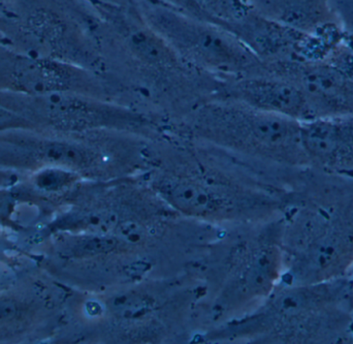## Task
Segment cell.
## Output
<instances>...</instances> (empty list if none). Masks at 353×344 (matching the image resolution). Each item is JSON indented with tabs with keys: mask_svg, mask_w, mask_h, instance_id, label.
<instances>
[{
	"mask_svg": "<svg viewBox=\"0 0 353 344\" xmlns=\"http://www.w3.org/2000/svg\"><path fill=\"white\" fill-rule=\"evenodd\" d=\"M347 275L348 277H350V281H352V285H353V266H352V268L350 269V272L347 273Z\"/></svg>",
	"mask_w": 353,
	"mask_h": 344,
	"instance_id": "17",
	"label": "cell"
},
{
	"mask_svg": "<svg viewBox=\"0 0 353 344\" xmlns=\"http://www.w3.org/2000/svg\"><path fill=\"white\" fill-rule=\"evenodd\" d=\"M144 20L187 65L219 79L257 74L263 63L234 34L215 23L159 0H132Z\"/></svg>",
	"mask_w": 353,
	"mask_h": 344,
	"instance_id": "6",
	"label": "cell"
},
{
	"mask_svg": "<svg viewBox=\"0 0 353 344\" xmlns=\"http://www.w3.org/2000/svg\"><path fill=\"white\" fill-rule=\"evenodd\" d=\"M303 140L309 167L353 176V117L304 122Z\"/></svg>",
	"mask_w": 353,
	"mask_h": 344,
	"instance_id": "13",
	"label": "cell"
},
{
	"mask_svg": "<svg viewBox=\"0 0 353 344\" xmlns=\"http://www.w3.org/2000/svg\"><path fill=\"white\" fill-rule=\"evenodd\" d=\"M167 132L228 153L277 177L309 167L303 122L234 99L209 97L169 124Z\"/></svg>",
	"mask_w": 353,
	"mask_h": 344,
	"instance_id": "3",
	"label": "cell"
},
{
	"mask_svg": "<svg viewBox=\"0 0 353 344\" xmlns=\"http://www.w3.org/2000/svg\"><path fill=\"white\" fill-rule=\"evenodd\" d=\"M0 6H1V3H0Z\"/></svg>",
	"mask_w": 353,
	"mask_h": 344,
	"instance_id": "18",
	"label": "cell"
},
{
	"mask_svg": "<svg viewBox=\"0 0 353 344\" xmlns=\"http://www.w3.org/2000/svg\"><path fill=\"white\" fill-rule=\"evenodd\" d=\"M213 338L279 344L353 343V285L347 275L308 283H280L244 318Z\"/></svg>",
	"mask_w": 353,
	"mask_h": 344,
	"instance_id": "4",
	"label": "cell"
},
{
	"mask_svg": "<svg viewBox=\"0 0 353 344\" xmlns=\"http://www.w3.org/2000/svg\"><path fill=\"white\" fill-rule=\"evenodd\" d=\"M212 97H224L298 121L315 120L304 91L292 81L263 72L219 79Z\"/></svg>",
	"mask_w": 353,
	"mask_h": 344,
	"instance_id": "12",
	"label": "cell"
},
{
	"mask_svg": "<svg viewBox=\"0 0 353 344\" xmlns=\"http://www.w3.org/2000/svg\"><path fill=\"white\" fill-rule=\"evenodd\" d=\"M163 3L169 4L173 6L176 10H182L186 14H191V16L196 17V18L201 19V20L211 21L208 19V17L203 14V10L192 1V0H159Z\"/></svg>",
	"mask_w": 353,
	"mask_h": 344,
	"instance_id": "16",
	"label": "cell"
},
{
	"mask_svg": "<svg viewBox=\"0 0 353 344\" xmlns=\"http://www.w3.org/2000/svg\"><path fill=\"white\" fill-rule=\"evenodd\" d=\"M60 91L113 101L101 74L61 60L29 55L0 43V92L41 95Z\"/></svg>",
	"mask_w": 353,
	"mask_h": 344,
	"instance_id": "10",
	"label": "cell"
},
{
	"mask_svg": "<svg viewBox=\"0 0 353 344\" xmlns=\"http://www.w3.org/2000/svg\"><path fill=\"white\" fill-rule=\"evenodd\" d=\"M0 43L105 74L88 10L79 0H6L0 8Z\"/></svg>",
	"mask_w": 353,
	"mask_h": 344,
	"instance_id": "5",
	"label": "cell"
},
{
	"mask_svg": "<svg viewBox=\"0 0 353 344\" xmlns=\"http://www.w3.org/2000/svg\"><path fill=\"white\" fill-rule=\"evenodd\" d=\"M332 6L346 45L353 48V0H332Z\"/></svg>",
	"mask_w": 353,
	"mask_h": 344,
	"instance_id": "15",
	"label": "cell"
},
{
	"mask_svg": "<svg viewBox=\"0 0 353 344\" xmlns=\"http://www.w3.org/2000/svg\"><path fill=\"white\" fill-rule=\"evenodd\" d=\"M252 10L301 32L321 35L340 28L332 0H246Z\"/></svg>",
	"mask_w": 353,
	"mask_h": 344,
	"instance_id": "14",
	"label": "cell"
},
{
	"mask_svg": "<svg viewBox=\"0 0 353 344\" xmlns=\"http://www.w3.org/2000/svg\"><path fill=\"white\" fill-rule=\"evenodd\" d=\"M234 258L211 307L214 324L230 323L259 307L281 283L284 273L282 216L252 227Z\"/></svg>",
	"mask_w": 353,
	"mask_h": 344,
	"instance_id": "9",
	"label": "cell"
},
{
	"mask_svg": "<svg viewBox=\"0 0 353 344\" xmlns=\"http://www.w3.org/2000/svg\"><path fill=\"white\" fill-rule=\"evenodd\" d=\"M282 283L345 276L353 266V176L301 170L283 215Z\"/></svg>",
	"mask_w": 353,
	"mask_h": 344,
	"instance_id": "2",
	"label": "cell"
},
{
	"mask_svg": "<svg viewBox=\"0 0 353 344\" xmlns=\"http://www.w3.org/2000/svg\"><path fill=\"white\" fill-rule=\"evenodd\" d=\"M0 112L35 118L68 134L114 130L157 140L165 132V124L138 110L70 91L41 95L0 92Z\"/></svg>",
	"mask_w": 353,
	"mask_h": 344,
	"instance_id": "7",
	"label": "cell"
},
{
	"mask_svg": "<svg viewBox=\"0 0 353 344\" xmlns=\"http://www.w3.org/2000/svg\"><path fill=\"white\" fill-rule=\"evenodd\" d=\"M194 287L165 281H139L107 292L94 304L93 316L105 318L108 341H154L185 320L193 301Z\"/></svg>",
	"mask_w": 353,
	"mask_h": 344,
	"instance_id": "8",
	"label": "cell"
},
{
	"mask_svg": "<svg viewBox=\"0 0 353 344\" xmlns=\"http://www.w3.org/2000/svg\"><path fill=\"white\" fill-rule=\"evenodd\" d=\"M142 177L180 216L212 225H259L288 206V190L253 165L240 169L218 159L215 149L172 134L153 141Z\"/></svg>",
	"mask_w": 353,
	"mask_h": 344,
	"instance_id": "1",
	"label": "cell"
},
{
	"mask_svg": "<svg viewBox=\"0 0 353 344\" xmlns=\"http://www.w3.org/2000/svg\"><path fill=\"white\" fill-rule=\"evenodd\" d=\"M265 72L300 87L308 97L315 120L353 117V79L329 62L265 63Z\"/></svg>",
	"mask_w": 353,
	"mask_h": 344,
	"instance_id": "11",
	"label": "cell"
}]
</instances>
